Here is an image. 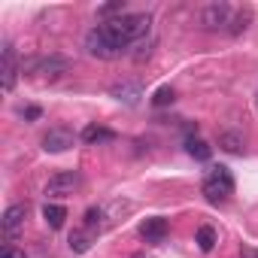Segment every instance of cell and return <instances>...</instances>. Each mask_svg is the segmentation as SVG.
<instances>
[{
  "mask_svg": "<svg viewBox=\"0 0 258 258\" xmlns=\"http://www.w3.org/2000/svg\"><path fill=\"white\" fill-rule=\"evenodd\" d=\"M85 52H88L91 58H100V61H112V58L124 55V49L103 31V25H97V28H91V31L85 34Z\"/></svg>",
  "mask_w": 258,
  "mask_h": 258,
  "instance_id": "6da1fadb",
  "label": "cell"
},
{
  "mask_svg": "<svg viewBox=\"0 0 258 258\" xmlns=\"http://www.w3.org/2000/svg\"><path fill=\"white\" fill-rule=\"evenodd\" d=\"M234 195V179L228 173V167H213L204 179V198L210 204H225Z\"/></svg>",
  "mask_w": 258,
  "mask_h": 258,
  "instance_id": "7a4b0ae2",
  "label": "cell"
},
{
  "mask_svg": "<svg viewBox=\"0 0 258 258\" xmlns=\"http://www.w3.org/2000/svg\"><path fill=\"white\" fill-rule=\"evenodd\" d=\"M28 73L40 76V79H61L64 73H70V61L61 55H49V58H34L25 64Z\"/></svg>",
  "mask_w": 258,
  "mask_h": 258,
  "instance_id": "3957f363",
  "label": "cell"
},
{
  "mask_svg": "<svg viewBox=\"0 0 258 258\" xmlns=\"http://www.w3.org/2000/svg\"><path fill=\"white\" fill-rule=\"evenodd\" d=\"M231 19H234V10L228 7V4H207L204 10H201V28L204 31H219V28H225V25H231Z\"/></svg>",
  "mask_w": 258,
  "mask_h": 258,
  "instance_id": "277c9868",
  "label": "cell"
},
{
  "mask_svg": "<svg viewBox=\"0 0 258 258\" xmlns=\"http://www.w3.org/2000/svg\"><path fill=\"white\" fill-rule=\"evenodd\" d=\"M79 185H82V176H79L76 170H61V173H55V176L46 182V195H52V198H67V195L79 191Z\"/></svg>",
  "mask_w": 258,
  "mask_h": 258,
  "instance_id": "5b68a950",
  "label": "cell"
},
{
  "mask_svg": "<svg viewBox=\"0 0 258 258\" xmlns=\"http://www.w3.org/2000/svg\"><path fill=\"white\" fill-rule=\"evenodd\" d=\"M73 143H76V134L67 131V127H49V131L43 134V149L52 152V155L73 149Z\"/></svg>",
  "mask_w": 258,
  "mask_h": 258,
  "instance_id": "8992f818",
  "label": "cell"
},
{
  "mask_svg": "<svg viewBox=\"0 0 258 258\" xmlns=\"http://www.w3.org/2000/svg\"><path fill=\"white\" fill-rule=\"evenodd\" d=\"M25 219H28V204H10L7 213H4V237H7V246H13L10 240H16V234L25 228Z\"/></svg>",
  "mask_w": 258,
  "mask_h": 258,
  "instance_id": "52a82bcc",
  "label": "cell"
},
{
  "mask_svg": "<svg viewBox=\"0 0 258 258\" xmlns=\"http://www.w3.org/2000/svg\"><path fill=\"white\" fill-rule=\"evenodd\" d=\"M25 67H19V58H16V49H13V43H4V91L10 94L13 88H16V79H19V73H22Z\"/></svg>",
  "mask_w": 258,
  "mask_h": 258,
  "instance_id": "ba28073f",
  "label": "cell"
},
{
  "mask_svg": "<svg viewBox=\"0 0 258 258\" xmlns=\"http://www.w3.org/2000/svg\"><path fill=\"white\" fill-rule=\"evenodd\" d=\"M167 219H161V216H152V219H146L143 225H140V237L146 240V243H161L164 237H167Z\"/></svg>",
  "mask_w": 258,
  "mask_h": 258,
  "instance_id": "9c48e42d",
  "label": "cell"
},
{
  "mask_svg": "<svg viewBox=\"0 0 258 258\" xmlns=\"http://www.w3.org/2000/svg\"><path fill=\"white\" fill-rule=\"evenodd\" d=\"M112 97L118 103H124V106H137L140 97H143V91H140L137 82H118V85H112Z\"/></svg>",
  "mask_w": 258,
  "mask_h": 258,
  "instance_id": "30bf717a",
  "label": "cell"
},
{
  "mask_svg": "<svg viewBox=\"0 0 258 258\" xmlns=\"http://www.w3.org/2000/svg\"><path fill=\"white\" fill-rule=\"evenodd\" d=\"M82 140H85L88 146H100V143H112V140H115V134L109 131V127H100V124H88L85 131H82Z\"/></svg>",
  "mask_w": 258,
  "mask_h": 258,
  "instance_id": "8fae6325",
  "label": "cell"
},
{
  "mask_svg": "<svg viewBox=\"0 0 258 258\" xmlns=\"http://www.w3.org/2000/svg\"><path fill=\"white\" fill-rule=\"evenodd\" d=\"M219 146H222L225 152H231V155H243L246 140H243V134H237V131H222V134H219Z\"/></svg>",
  "mask_w": 258,
  "mask_h": 258,
  "instance_id": "7c38bea8",
  "label": "cell"
},
{
  "mask_svg": "<svg viewBox=\"0 0 258 258\" xmlns=\"http://www.w3.org/2000/svg\"><path fill=\"white\" fill-rule=\"evenodd\" d=\"M43 219H46V225H49L52 231H58V228H64L67 207H61V204H46V207H43Z\"/></svg>",
  "mask_w": 258,
  "mask_h": 258,
  "instance_id": "4fadbf2b",
  "label": "cell"
},
{
  "mask_svg": "<svg viewBox=\"0 0 258 258\" xmlns=\"http://www.w3.org/2000/svg\"><path fill=\"white\" fill-rule=\"evenodd\" d=\"M67 243H70V249H73V252H79V255H82V252H88V249H91V243H94V231L79 228V231H73V234H70V240H67Z\"/></svg>",
  "mask_w": 258,
  "mask_h": 258,
  "instance_id": "5bb4252c",
  "label": "cell"
},
{
  "mask_svg": "<svg viewBox=\"0 0 258 258\" xmlns=\"http://www.w3.org/2000/svg\"><path fill=\"white\" fill-rule=\"evenodd\" d=\"M106 213H103V207H88L85 210V228L88 231H94V234H100L103 228H106Z\"/></svg>",
  "mask_w": 258,
  "mask_h": 258,
  "instance_id": "9a60e30c",
  "label": "cell"
},
{
  "mask_svg": "<svg viewBox=\"0 0 258 258\" xmlns=\"http://www.w3.org/2000/svg\"><path fill=\"white\" fill-rule=\"evenodd\" d=\"M195 243H198L201 252H213V249H216V228H213V225H201Z\"/></svg>",
  "mask_w": 258,
  "mask_h": 258,
  "instance_id": "2e32d148",
  "label": "cell"
},
{
  "mask_svg": "<svg viewBox=\"0 0 258 258\" xmlns=\"http://www.w3.org/2000/svg\"><path fill=\"white\" fill-rule=\"evenodd\" d=\"M185 149H188V155L198 158V161H207V158L213 155V149H210L204 140H198V137H188V140H185Z\"/></svg>",
  "mask_w": 258,
  "mask_h": 258,
  "instance_id": "e0dca14e",
  "label": "cell"
},
{
  "mask_svg": "<svg viewBox=\"0 0 258 258\" xmlns=\"http://www.w3.org/2000/svg\"><path fill=\"white\" fill-rule=\"evenodd\" d=\"M152 103H155V106H167V103H173V88H167V85L158 88L155 97H152Z\"/></svg>",
  "mask_w": 258,
  "mask_h": 258,
  "instance_id": "ac0fdd59",
  "label": "cell"
},
{
  "mask_svg": "<svg viewBox=\"0 0 258 258\" xmlns=\"http://www.w3.org/2000/svg\"><path fill=\"white\" fill-rule=\"evenodd\" d=\"M249 19H252L249 13H240V16H234V19H231V28H228V31H231V34H240V31H246Z\"/></svg>",
  "mask_w": 258,
  "mask_h": 258,
  "instance_id": "d6986e66",
  "label": "cell"
},
{
  "mask_svg": "<svg viewBox=\"0 0 258 258\" xmlns=\"http://www.w3.org/2000/svg\"><path fill=\"white\" fill-rule=\"evenodd\" d=\"M149 55H152V40H140V46H137V52H134L131 58H134V61H146Z\"/></svg>",
  "mask_w": 258,
  "mask_h": 258,
  "instance_id": "ffe728a7",
  "label": "cell"
},
{
  "mask_svg": "<svg viewBox=\"0 0 258 258\" xmlns=\"http://www.w3.org/2000/svg\"><path fill=\"white\" fill-rule=\"evenodd\" d=\"M97 13H100V16H115V13L124 16V4H106V7H100Z\"/></svg>",
  "mask_w": 258,
  "mask_h": 258,
  "instance_id": "44dd1931",
  "label": "cell"
},
{
  "mask_svg": "<svg viewBox=\"0 0 258 258\" xmlns=\"http://www.w3.org/2000/svg\"><path fill=\"white\" fill-rule=\"evenodd\" d=\"M0 258H25V252H22V249H16V246H4Z\"/></svg>",
  "mask_w": 258,
  "mask_h": 258,
  "instance_id": "7402d4cb",
  "label": "cell"
},
{
  "mask_svg": "<svg viewBox=\"0 0 258 258\" xmlns=\"http://www.w3.org/2000/svg\"><path fill=\"white\" fill-rule=\"evenodd\" d=\"M22 115H25V118H31V121H34V118H40V115H43V112H40V106H28V109H22Z\"/></svg>",
  "mask_w": 258,
  "mask_h": 258,
  "instance_id": "603a6c76",
  "label": "cell"
},
{
  "mask_svg": "<svg viewBox=\"0 0 258 258\" xmlns=\"http://www.w3.org/2000/svg\"><path fill=\"white\" fill-rule=\"evenodd\" d=\"M240 255H243V258H258V252H255V249H249V246H246V249H243Z\"/></svg>",
  "mask_w": 258,
  "mask_h": 258,
  "instance_id": "cb8c5ba5",
  "label": "cell"
},
{
  "mask_svg": "<svg viewBox=\"0 0 258 258\" xmlns=\"http://www.w3.org/2000/svg\"><path fill=\"white\" fill-rule=\"evenodd\" d=\"M134 258H143V255H134Z\"/></svg>",
  "mask_w": 258,
  "mask_h": 258,
  "instance_id": "d4e9b609",
  "label": "cell"
}]
</instances>
